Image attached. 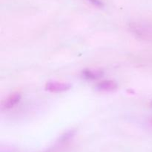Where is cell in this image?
<instances>
[{
  "instance_id": "1",
  "label": "cell",
  "mask_w": 152,
  "mask_h": 152,
  "mask_svg": "<svg viewBox=\"0 0 152 152\" xmlns=\"http://www.w3.org/2000/svg\"><path fill=\"white\" fill-rule=\"evenodd\" d=\"M128 28L136 38L144 41L152 42V23L136 21L130 22Z\"/></svg>"
},
{
  "instance_id": "2",
  "label": "cell",
  "mask_w": 152,
  "mask_h": 152,
  "mask_svg": "<svg viewBox=\"0 0 152 152\" xmlns=\"http://www.w3.org/2000/svg\"><path fill=\"white\" fill-rule=\"evenodd\" d=\"M71 85L68 83L57 81H49L46 83L45 89L50 92H62L71 89Z\"/></svg>"
},
{
  "instance_id": "3",
  "label": "cell",
  "mask_w": 152,
  "mask_h": 152,
  "mask_svg": "<svg viewBox=\"0 0 152 152\" xmlns=\"http://www.w3.org/2000/svg\"><path fill=\"white\" fill-rule=\"evenodd\" d=\"M118 86V84L116 81L111 80H107L101 81L96 85V89L98 90L104 91V92H110V91L115 90Z\"/></svg>"
},
{
  "instance_id": "4",
  "label": "cell",
  "mask_w": 152,
  "mask_h": 152,
  "mask_svg": "<svg viewBox=\"0 0 152 152\" xmlns=\"http://www.w3.org/2000/svg\"><path fill=\"white\" fill-rule=\"evenodd\" d=\"M82 75L84 78L88 80H95L103 75V72L100 69H86L82 72Z\"/></svg>"
},
{
  "instance_id": "5",
  "label": "cell",
  "mask_w": 152,
  "mask_h": 152,
  "mask_svg": "<svg viewBox=\"0 0 152 152\" xmlns=\"http://www.w3.org/2000/svg\"><path fill=\"white\" fill-rule=\"evenodd\" d=\"M21 97L22 96H21V94L19 92H16V93L12 94L11 95H10L5 100V101L3 104L2 107L4 109H6V110L12 108L16 104H18L19 102V101L21 100Z\"/></svg>"
},
{
  "instance_id": "6",
  "label": "cell",
  "mask_w": 152,
  "mask_h": 152,
  "mask_svg": "<svg viewBox=\"0 0 152 152\" xmlns=\"http://www.w3.org/2000/svg\"><path fill=\"white\" fill-rule=\"evenodd\" d=\"M88 1H89L92 4L98 7H102L104 6V3L102 0H88Z\"/></svg>"
},
{
  "instance_id": "7",
  "label": "cell",
  "mask_w": 152,
  "mask_h": 152,
  "mask_svg": "<svg viewBox=\"0 0 152 152\" xmlns=\"http://www.w3.org/2000/svg\"><path fill=\"white\" fill-rule=\"evenodd\" d=\"M150 122H151V123L152 124V118H151V120H150Z\"/></svg>"
},
{
  "instance_id": "8",
  "label": "cell",
  "mask_w": 152,
  "mask_h": 152,
  "mask_svg": "<svg viewBox=\"0 0 152 152\" xmlns=\"http://www.w3.org/2000/svg\"><path fill=\"white\" fill-rule=\"evenodd\" d=\"M151 105H152V102H151Z\"/></svg>"
}]
</instances>
